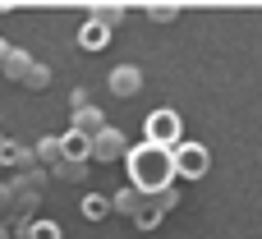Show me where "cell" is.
Returning a JSON list of instances; mask_svg holds the SVG:
<instances>
[{
	"label": "cell",
	"mask_w": 262,
	"mask_h": 239,
	"mask_svg": "<svg viewBox=\"0 0 262 239\" xmlns=\"http://www.w3.org/2000/svg\"><path fill=\"white\" fill-rule=\"evenodd\" d=\"M124 166H129L134 189H138V193H147V198H157V193L175 189V152H166V147L138 143V147H129Z\"/></svg>",
	"instance_id": "6da1fadb"
},
{
	"label": "cell",
	"mask_w": 262,
	"mask_h": 239,
	"mask_svg": "<svg viewBox=\"0 0 262 239\" xmlns=\"http://www.w3.org/2000/svg\"><path fill=\"white\" fill-rule=\"evenodd\" d=\"M143 129H147V134H143V143H152V147H166V152H175V147L184 143V120H180L170 106H166V111H152Z\"/></svg>",
	"instance_id": "7a4b0ae2"
},
{
	"label": "cell",
	"mask_w": 262,
	"mask_h": 239,
	"mask_svg": "<svg viewBox=\"0 0 262 239\" xmlns=\"http://www.w3.org/2000/svg\"><path fill=\"white\" fill-rule=\"evenodd\" d=\"M207 166H212V157H207L203 143H180V147H175V175H184V180H203Z\"/></svg>",
	"instance_id": "3957f363"
},
{
	"label": "cell",
	"mask_w": 262,
	"mask_h": 239,
	"mask_svg": "<svg viewBox=\"0 0 262 239\" xmlns=\"http://www.w3.org/2000/svg\"><path fill=\"white\" fill-rule=\"evenodd\" d=\"M124 157H129V143H124V134L106 124V129L92 138V157H88V161H124Z\"/></svg>",
	"instance_id": "277c9868"
},
{
	"label": "cell",
	"mask_w": 262,
	"mask_h": 239,
	"mask_svg": "<svg viewBox=\"0 0 262 239\" xmlns=\"http://www.w3.org/2000/svg\"><path fill=\"white\" fill-rule=\"evenodd\" d=\"M106 88H111V97H134L143 88V69L138 64H115L111 78H106Z\"/></svg>",
	"instance_id": "5b68a950"
},
{
	"label": "cell",
	"mask_w": 262,
	"mask_h": 239,
	"mask_svg": "<svg viewBox=\"0 0 262 239\" xmlns=\"http://www.w3.org/2000/svg\"><path fill=\"white\" fill-rule=\"evenodd\" d=\"M101 129H106V115H101L97 106H83V111H74V120H69V134H78V138H88V143H92Z\"/></svg>",
	"instance_id": "8992f818"
},
{
	"label": "cell",
	"mask_w": 262,
	"mask_h": 239,
	"mask_svg": "<svg viewBox=\"0 0 262 239\" xmlns=\"http://www.w3.org/2000/svg\"><path fill=\"white\" fill-rule=\"evenodd\" d=\"M143 203H147V193H138L134 184H129V189H120V193H111V212H120V216H129V221L143 212Z\"/></svg>",
	"instance_id": "52a82bcc"
},
{
	"label": "cell",
	"mask_w": 262,
	"mask_h": 239,
	"mask_svg": "<svg viewBox=\"0 0 262 239\" xmlns=\"http://www.w3.org/2000/svg\"><path fill=\"white\" fill-rule=\"evenodd\" d=\"M32 64H37V60H32L28 51H9V60L0 64V74H5V78H14V83H23V78L32 74Z\"/></svg>",
	"instance_id": "ba28073f"
},
{
	"label": "cell",
	"mask_w": 262,
	"mask_h": 239,
	"mask_svg": "<svg viewBox=\"0 0 262 239\" xmlns=\"http://www.w3.org/2000/svg\"><path fill=\"white\" fill-rule=\"evenodd\" d=\"M106 41H111V32H106L101 23H92V18H88V23L78 28V46H83V51H101Z\"/></svg>",
	"instance_id": "9c48e42d"
},
{
	"label": "cell",
	"mask_w": 262,
	"mask_h": 239,
	"mask_svg": "<svg viewBox=\"0 0 262 239\" xmlns=\"http://www.w3.org/2000/svg\"><path fill=\"white\" fill-rule=\"evenodd\" d=\"M124 14H129L124 5H92V23H101L106 32H111V28H120V18H124Z\"/></svg>",
	"instance_id": "30bf717a"
},
{
	"label": "cell",
	"mask_w": 262,
	"mask_h": 239,
	"mask_svg": "<svg viewBox=\"0 0 262 239\" xmlns=\"http://www.w3.org/2000/svg\"><path fill=\"white\" fill-rule=\"evenodd\" d=\"M60 147H64V161H88V157H92V143L78 138V134H64Z\"/></svg>",
	"instance_id": "8fae6325"
},
{
	"label": "cell",
	"mask_w": 262,
	"mask_h": 239,
	"mask_svg": "<svg viewBox=\"0 0 262 239\" xmlns=\"http://www.w3.org/2000/svg\"><path fill=\"white\" fill-rule=\"evenodd\" d=\"M32 157H37V161H46V166H60V161H64V147H60V138H37Z\"/></svg>",
	"instance_id": "7c38bea8"
},
{
	"label": "cell",
	"mask_w": 262,
	"mask_h": 239,
	"mask_svg": "<svg viewBox=\"0 0 262 239\" xmlns=\"http://www.w3.org/2000/svg\"><path fill=\"white\" fill-rule=\"evenodd\" d=\"M18 235H23V239H60V226H55V221H41V216H32V221H28Z\"/></svg>",
	"instance_id": "4fadbf2b"
},
{
	"label": "cell",
	"mask_w": 262,
	"mask_h": 239,
	"mask_svg": "<svg viewBox=\"0 0 262 239\" xmlns=\"http://www.w3.org/2000/svg\"><path fill=\"white\" fill-rule=\"evenodd\" d=\"M51 175L64 184H78V180H88V161H60V166H51Z\"/></svg>",
	"instance_id": "5bb4252c"
},
{
	"label": "cell",
	"mask_w": 262,
	"mask_h": 239,
	"mask_svg": "<svg viewBox=\"0 0 262 239\" xmlns=\"http://www.w3.org/2000/svg\"><path fill=\"white\" fill-rule=\"evenodd\" d=\"M83 216H88V221H106V216H111V198H106V193H88V198H83Z\"/></svg>",
	"instance_id": "9a60e30c"
},
{
	"label": "cell",
	"mask_w": 262,
	"mask_h": 239,
	"mask_svg": "<svg viewBox=\"0 0 262 239\" xmlns=\"http://www.w3.org/2000/svg\"><path fill=\"white\" fill-rule=\"evenodd\" d=\"M134 226H138V230H157V226H161V212H157V207H152V198H147V203H143V212H138V216H134Z\"/></svg>",
	"instance_id": "2e32d148"
},
{
	"label": "cell",
	"mask_w": 262,
	"mask_h": 239,
	"mask_svg": "<svg viewBox=\"0 0 262 239\" xmlns=\"http://www.w3.org/2000/svg\"><path fill=\"white\" fill-rule=\"evenodd\" d=\"M46 83H51V69H46V64H32V74L23 78V88H28V92H41Z\"/></svg>",
	"instance_id": "e0dca14e"
},
{
	"label": "cell",
	"mask_w": 262,
	"mask_h": 239,
	"mask_svg": "<svg viewBox=\"0 0 262 239\" xmlns=\"http://www.w3.org/2000/svg\"><path fill=\"white\" fill-rule=\"evenodd\" d=\"M175 14H180V5H147V18L152 23H170Z\"/></svg>",
	"instance_id": "ac0fdd59"
},
{
	"label": "cell",
	"mask_w": 262,
	"mask_h": 239,
	"mask_svg": "<svg viewBox=\"0 0 262 239\" xmlns=\"http://www.w3.org/2000/svg\"><path fill=\"white\" fill-rule=\"evenodd\" d=\"M152 207L166 216V212H175V207H180V193H175V189H166V193H157V198H152Z\"/></svg>",
	"instance_id": "d6986e66"
},
{
	"label": "cell",
	"mask_w": 262,
	"mask_h": 239,
	"mask_svg": "<svg viewBox=\"0 0 262 239\" xmlns=\"http://www.w3.org/2000/svg\"><path fill=\"white\" fill-rule=\"evenodd\" d=\"M0 212H14V184H0Z\"/></svg>",
	"instance_id": "ffe728a7"
},
{
	"label": "cell",
	"mask_w": 262,
	"mask_h": 239,
	"mask_svg": "<svg viewBox=\"0 0 262 239\" xmlns=\"http://www.w3.org/2000/svg\"><path fill=\"white\" fill-rule=\"evenodd\" d=\"M69 106H74V111H83V106H92V101H88V88H74V97H69Z\"/></svg>",
	"instance_id": "44dd1931"
},
{
	"label": "cell",
	"mask_w": 262,
	"mask_h": 239,
	"mask_svg": "<svg viewBox=\"0 0 262 239\" xmlns=\"http://www.w3.org/2000/svg\"><path fill=\"white\" fill-rule=\"evenodd\" d=\"M9 51H14V46H9V41H0V64L9 60Z\"/></svg>",
	"instance_id": "7402d4cb"
},
{
	"label": "cell",
	"mask_w": 262,
	"mask_h": 239,
	"mask_svg": "<svg viewBox=\"0 0 262 239\" xmlns=\"http://www.w3.org/2000/svg\"><path fill=\"white\" fill-rule=\"evenodd\" d=\"M5 143H9V138H0V152H5Z\"/></svg>",
	"instance_id": "603a6c76"
},
{
	"label": "cell",
	"mask_w": 262,
	"mask_h": 239,
	"mask_svg": "<svg viewBox=\"0 0 262 239\" xmlns=\"http://www.w3.org/2000/svg\"><path fill=\"white\" fill-rule=\"evenodd\" d=\"M0 239H5V226H0Z\"/></svg>",
	"instance_id": "cb8c5ba5"
},
{
	"label": "cell",
	"mask_w": 262,
	"mask_h": 239,
	"mask_svg": "<svg viewBox=\"0 0 262 239\" xmlns=\"http://www.w3.org/2000/svg\"><path fill=\"white\" fill-rule=\"evenodd\" d=\"M0 166H5V161H0Z\"/></svg>",
	"instance_id": "d4e9b609"
}]
</instances>
